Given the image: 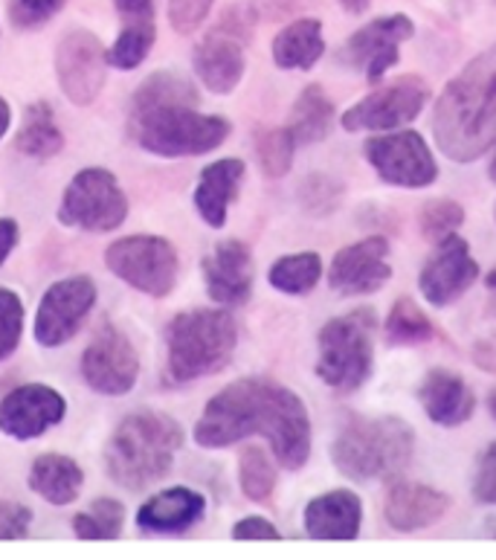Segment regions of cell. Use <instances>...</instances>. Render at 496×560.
Here are the masks:
<instances>
[{"label": "cell", "mask_w": 496, "mask_h": 560, "mask_svg": "<svg viewBox=\"0 0 496 560\" xmlns=\"http://www.w3.org/2000/svg\"><path fill=\"white\" fill-rule=\"evenodd\" d=\"M122 26H154V0H114Z\"/></svg>", "instance_id": "obj_44"}, {"label": "cell", "mask_w": 496, "mask_h": 560, "mask_svg": "<svg viewBox=\"0 0 496 560\" xmlns=\"http://www.w3.org/2000/svg\"><path fill=\"white\" fill-rule=\"evenodd\" d=\"M108 50L87 30H73L56 47V75L64 96L73 105H91L105 88L108 75Z\"/></svg>", "instance_id": "obj_14"}, {"label": "cell", "mask_w": 496, "mask_h": 560, "mask_svg": "<svg viewBox=\"0 0 496 560\" xmlns=\"http://www.w3.org/2000/svg\"><path fill=\"white\" fill-rule=\"evenodd\" d=\"M15 145L21 154L35 160H50L64 149V135L56 126V117H52V108L47 102H35L26 108L24 126L17 131Z\"/></svg>", "instance_id": "obj_28"}, {"label": "cell", "mask_w": 496, "mask_h": 560, "mask_svg": "<svg viewBox=\"0 0 496 560\" xmlns=\"http://www.w3.org/2000/svg\"><path fill=\"white\" fill-rule=\"evenodd\" d=\"M128 215V198L108 168H82L61 195L59 221L82 233H110Z\"/></svg>", "instance_id": "obj_8"}, {"label": "cell", "mask_w": 496, "mask_h": 560, "mask_svg": "<svg viewBox=\"0 0 496 560\" xmlns=\"http://www.w3.org/2000/svg\"><path fill=\"white\" fill-rule=\"evenodd\" d=\"M29 509L26 505H15V502H0V540H17L26 535L29 528Z\"/></svg>", "instance_id": "obj_42"}, {"label": "cell", "mask_w": 496, "mask_h": 560, "mask_svg": "<svg viewBox=\"0 0 496 560\" xmlns=\"http://www.w3.org/2000/svg\"><path fill=\"white\" fill-rule=\"evenodd\" d=\"M366 160L389 186L421 189L438 177V163L433 160L427 140L418 131H398L366 140Z\"/></svg>", "instance_id": "obj_12"}, {"label": "cell", "mask_w": 496, "mask_h": 560, "mask_svg": "<svg viewBox=\"0 0 496 560\" xmlns=\"http://www.w3.org/2000/svg\"><path fill=\"white\" fill-rule=\"evenodd\" d=\"M105 265L114 277L149 296H168L177 284L175 244L161 235H128L119 238L105 253Z\"/></svg>", "instance_id": "obj_9"}, {"label": "cell", "mask_w": 496, "mask_h": 560, "mask_svg": "<svg viewBox=\"0 0 496 560\" xmlns=\"http://www.w3.org/2000/svg\"><path fill=\"white\" fill-rule=\"evenodd\" d=\"M68 0H12L9 15L17 30H35L59 15Z\"/></svg>", "instance_id": "obj_39"}, {"label": "cell", "mask_w": 496, "mask_h": 560, "mask_svg": "<svg viewBox=\"0 0 496 560\" xmlns=\"http://www.w3.org/2000/svg\"><path fill=\"white\" fill-rule=\"evenodd\" d=\"M82 377L93 393L128 395L140 377V360L119 328L105 326L82 354Z\"/></svg>", "instance_id": "obj_16"}, {"label": "cell", "mask_w": 496, "mask_h": 560, "mask_svg": "<svg viewBox=\"0 0 496 560\" xmlns=\"http://www.w3.org/2000/svg\"><path fill=\"white\" fill-rule=\"evenodd\" d=\"M233 537H236V540H279L282 535H279L276 526L268 523L264 517H245L236 523Z\"/></svg>", "instance_id": "obj_45"}, {"label": "cell", "mask_w": 496, "mask_h": 560, "mask_svg": "<svg viewBox=\"0 0 496 560\" xmlns=\"http://www.w3.org/2000/svg\"><path fill=\"white\" fill-rule=\"evenodd\" d=\"M180 447L184 427L172 416L154 410L131 412L105 444V470L117 486L140 491L168 477Z\"/></svg>", "instance_id": "obj_4"}, {"label": "cell", "mask_w": 496, "mask_h": 560, "mask_svg": "<svg viewBox=\"0 0 496 560\" xmlns=\"http://www.w3.org/2000/svg\"><path fill=\"white\" fill-rule=\"evenodd\" d=\"M24 335V302L15 291L0 288V360H7L21 346Z\"/></svg>", "instance_id": "obj_37"}, {"label": "cell", "mask_w": 496, "mask_h": 560, "mask_svg": "<svg viewBox=\"0 0 496 560\" xmlns=\"http://www.w3.org/2000/svg\"><path fill=\"white\" fill-rule=\"evenodd\" d=\"M326 52L317 18H296L273 38V61L282 70H311Z\"/></svg>", "instance_id": "obj_26"}, {"label": "cell", "mask_w": 496, "mask_h": 560, "mask_svg": "<svg viewBox=\"0 0 496 560\" xmlns=\"http://www.w3.org/2000/svg\"><path fill=\"white\" fill-rule=\"evenodd\" d=\"M415 35L413 18L406 15H387L378 21H369L357 33L349 35L343 50L336 59L345 68L363 70L369 82H380L389 68H395L401 59V44L410 42Z\"/></svg>", "instance_id": "obj_13"}, {"label": "cell", "mask_w": 496, "mask_h": 560, "mask_svg": "<svg viewBox=\"0 0 496 560\" xmlns=\"http://www.w3.org/2000/svg\"><path fill=\"white\" fill-rule=\"evenodd\" d=\"M433 135L441 154L473 163L496 142V44L468 61L438 96Z\"/></svg>", "instance_id": "obj_3"}, {"label": "cell", "mask_w": 496, "mask_h": 560, "mask_svg": "<svg viewBox=\"0 0 496 560\" xmlns=\"http://www.w3.org/2000/svg\"><path fill=\"white\" fill-rule=\"evenodd\" d=\"M299 198H303L305 210L326 215V212L336 210V203L343 198V186H340V180H334L329 175H311L305 180Z\"/></svg>", "instance_id": "obj_38"}, {"label": "cell", "mask_w": 496, "mask_h": 560, "mask_svg": "<svg viewBox=\"0 0 496 560\" xmlns=\"http://www.w3.org/2000/svg\"><path fill=\"white\" fill-rule=\"evenodd\" d=\"M122 523H126L122 502L99 497L91 502V509L79 511L73 517V532L79 540H114L122 532Z\"/></svg>", "instance_id": "obj_32"}, {"label": "cell", "mask_w": 496, "mask_h": 560, "mask_svg": "<svg viewBox=\"0 0 496 560\" xmlns=\"http://www.w3.org/2000/svg\"><path fill=\"white\" fill-rule=\"evenodd\" d=\"M128 128L137 145L157 158H194L215 151L233 126L224 117L198 110V93L180 73L149 75L131 100Z\"/></svg>", "instance_id": "obj_2"}, {"label": "cell", "mask_w": 496, "mask_h": 560, "mask_svg": "<svg viewBox=\"0 0 496 560\" xmlns=\"http://www.w3.org/2000/svg\"><path fill=\"white\" fill-rule=\"evenodd\" d=\"M392 277L389 268V242L383 235H369L357 244H349L331 261L329 282L343 296H366L380 291Z\"/></svg>", "instance_id": "obj_19"}, {"label": "cell", "mask_w": 496, "mask_h": 560, "mask_svg": "<svg viewBox=\"0 0 496 560\" xmlns=\"http://www.w3.org/2000/svg\"><path fill=\"white\" fill-rule=\"evenodd\" d=\"M476 279H480V265L473 259L468 242L453 233L445 242H438L436 253L421 268L418 288L429 305L445 308L471 291Z\"/></svg>", "instance_id": "obj_17"}, {"label": "cell", "mask_w": 496, "mask_h": 560, "mask_svg": "<svg viewBox=\"0 0 496 560\" xmlns=\"http://www.w3.org/2000/svg\"><path fill=\"white\" fill-rule=\"evenodd\" d=\"M168 3V21L175 26V33L189 35L206 21L210 9L215 0H166Z\"/></svg>", "instance_id": "obj_40"}, {"label": "cell", "mask_w": 496, "mask_h": 560, "mask_svg": "<svg viewBox=\"0 0 496 560\" xmlns=\"http://www.w3.org/2000/svg\"><path fill=\"white\" fill-rule=\"evenodd\" d=\"M491 180L496 184V154H494V160H491Z\"/></svg>", "instance_id": "obj_51"}, {"label": "cell", "mask_w": 496, "mask_h": 560, "mask_svg": "<svg viewBox=\"0 0 496 560\" xmlns=\"http://www.w3.org/2000/svg\"><path fill=\"white\" fill-rule=\"evenodd\" d=\"M64 412H68V404L52 386H17L0 401V433L17 442H29L59 424Z\"/></svg>", "instance_id": "obj_18"}, {"label": "cell", "mask_w": 496, "mask_h": 560, "mask_svg": "<svg viewBox=\"0 0 496 560\" xmlns=\"http://www.w3.org/2000/svg\"><path fill=\"white\" fill-rule=\"evenodd\" d=\"M421 407L427 410L429 421L441 427H459L476 410L471 386L450 369H429L418 386Z\"/></svg>", "instance_id": "obj_23"}, {"label": "cell", "mask_w": 496, "mask_h": 560, "mask_svg": "<svg viewBox=\"0 0 496 560\" xmlns=\"http://www.w3.org/2000/svg\"><path fill=\"white\" fill-rule=\"evenodd\" d=\"M238 482L247 500L264 502L276 491V468L261 447H245L238 459Z\"/></svg>", "instance_id": "obj_33"}, {"label": "cell", "mask_w": 496, "mask_h": 560, "mask_svg": "<svg viewBox=\"0 0 496 560\" xmlns=\"http://www.w3.org/2000/svg\"><path fill=\"white\" fill-rule=\"evenodd\" d=\"M154 38H157V26H122L117 42L108 50V65L114 70H137L152 52Z\"/></svg>", "instance_id": "obj_34"}, {"label": "cell", "mask_w": 496, "mask_h": 560, "mask_svg": "<svg viewBox=\"0 0 496 560\" xmlns=\"http://www.w3.org/2000/svg\"><path fill=\"white\" fill-rule=\"evenodd\" d=\"M464 221V210L450 198H436V201L424 203V210L418 215L421 233L429 242H445L447 235H453Z\"/></svg>", "instance_id": "obj_36"}, {"label": "cell", "mask_w": 496, "mask_h": 560, "mask_svg": "<svg viewBox=\"0 0 496 560\" xmlns=\"http://www.w3.org/2000/svg\"><path fill=\"white\" fill-rule=\"evenodd\" d=\"M447 509H450L447 493L421 486V482L398 479L395 486L389 488L383 514H387L389 526L398 528V532H418V528L438 523L447 514Z\"/></svg>", "instance_id": "obj_21"}, {"label": "cell", "mask_w": 496, "mask_h": 560, "mask_svg": "<svg viewBox=\"0 0 496 560\" xmlns=\"http://www.w3.org/2000/svg\"><path fill=\"white\" fill-rule=\"evenodd\" d=\"M252 15L241 9H229L219 21V26L206 33L194 47V73L212 93H233L245 75V44L250 42Z\"/></svg>", "instance_id": "obj_10"}, {"label": "cell", "mask_w": 496, "mask_h": 560, "mask_svg": "<svg viewBox=\"0 0 496 560\" xmlns=\"http://www.w3.org/2000/svg\"><path fill=\"white\" fill-rule=\"evenodd\" d=\"M264 435L282 468L299 470L311 456V419L303 398L264 377H241L221 389L194 424V442L210 451L247 435Z\"/></svg>", "instance_id": "obj_1"}, {"label": "cell", "mask_w": 496, "mask_h": 560, "mask_svg": "<svg viewBox=\"0 0 496 560\" xmlns=\"http://www.w3.org/2000/svg\"><path fill=\"white\" fill-rule=\"evenodd\" d=\"M296 137L291 135V128H270V131H261L259 140H256V154H259L261 172L268 177H285L294 166V151H296Z\"/></svg>", "instance_id": "obj_35"}, {"label": "cell", "mask_w": 496, "mask_h": 560, "mask_svg": "<svg viewBox=\"0 0 496 560\" xmlns=\"http://www.w3.org/2000/svg\"><path fill=\"white\" fill-rule=\"evenodd\" d=\"M84 486V474L76 462L61 453H44L33 462L29 470V488H33L42 500L52 505H70L76 500Z\"/></svg>", "instance_id": "obj_27"}, {"label": "cell", "mask_w": 496, "mask_h": 560, "mask_svg": "<svg viewBox=\"0 0 496 560\" xmlns=\"http://www.w3.org/2000/svg\"><path fill=\"white\" fill-rule=\"evenodd\" d=\"M361 497L349 488L322 493L305 509V532L317 540H354L361 535Z\"/></svg>", "instance_id": "obj_22"}, {"label": "cell", "mask_w": 496, "mask_h": 560, "mask_svg": "<svg viewBox=\"0 0 496 560\" xmlns=\"http://www.w3.org/2000/svg\"><path fill=\"white\" fill-rule=\"evenodd\" d=\"M241 177H245V160L224 158L215 160L203 168L194 186V210L210 226L221 230L227 224L229 203L236 201L238 189H241Z\"/></svg>", "instance_id": "obj_25"}, {"label": "cell", "mask_w": 496, "mask_h": 560, "mask_svg": "<svg viewBox=\"0 0 496 560\" xmlns=\"http://www.w3.org/2000/svg\"><path fill=\"white\" fill-rule=\"evenodd\" d=\"M415 430L404 419H352L331 444L334 468L352 482L392 479L410 465Z\"/></svg>", "instance_id": "obj_5"}, {"label": "cell", "mask_w": 496, "mask_h": 560, "mask_svg": "<svg viewBox=\"0 0 496 560\" xmlns=\"http://www.w3.org/2000/svg\"><path fill=\"white\" fill-rule=\"evenodd\" d=\"M488 288H491V291L496 293V268L491 270V277H488Z\"/></svg>", "instance_id": "obj_50"}, {"label": "cell", "mask_w": 496, "mask_h": 560, "mask_svg": "<svg viewBox=\"0 0 496 560\" xmlns=\"http://www.w3.org/2000/svg\"><path fill=\"white\" fill-rule=\"evenodd\" d=\"M238 346L229 311L198 308L177 314L166 328V375L172 384H192L227 366Z\"/></svg>", "instance_id": "obj_6"}, {"label": "cell", "mask_w": 496, "mask_h": 560, "mask_svg": "<svg viewBox=\"0 0 496 560\" xmlns=\"http://www.w3.org/2000/svg\"><path fill=\"white\" fill-rule=\"evenodd\" d=\"M96 302V284L91 277L59 279L47 288L42 305L35 311V340L44 349H59L76 335L82 319Z\"/></svg>", "instance_id": "obj_15"}, {"label": "cell", "mask_w": 496, "mask_h": 560, "mask_svg": "<svg viewBox=\"0 0 496 560\" xmlns=\"http://www.w3.org/2000/svg\"><path fill=\"white\" fill-rule=\"evenodd\" d=\"M322 277V259L314 250L294 253L273 261L268 279L282 293H308Z\"/></svg>", "instance_id": "obj_30"}, {"label": "cell", "mask_w": 496, "mask_h": 560, "mask_svg": "<svg viewBox=\"0 0 496 560\" xmlns=\"http://www.w3.org/2000/svg\"><path fill=\"white\" fill-rule=\"evenodd\" d=\"M429 88L418 75H398L378 91H371L366 100L343 114L345 131H389L413 122L424 108Z\"/></svg>", "instance_id": "obj_11"}, {"label": "cell", "mask_w": 496, "mask_h": 560, "mask_svg": "<svg viewBox=\"0 0 496 560\" xmlns=\"http://www.w3.org/2000/svg\"><path fill=\"white\" fill-rule=\"evenodd\" d=\"M206 511V500L192 488H166L154 493L143 509L137 511V526L154 535H177L192 528Z\"/></svg>", "instance_id": "obj_24"}, {"label": "cell", "mask_w": 496, "mask_h": 560, "mask_svg": "<svg viewBox=\"0 0 496 560\" xmlns=\"http://www.w3.org/2000/svg\"><path fill=\"white\" fill-rule=\"evenodd\" d=\"M473 497L485 505H496V442H491L476 462Z\"/></svg>", "instance_id": "obj_41"}, {"label": "cell", "mask_w": 496, "mask_h": 560, "mask_svg": "<svg viewBox=\"0 0 496 560\" xmlns=\"http://www.w3.org/2000/svg\"><path fill=\"white\" fill-rule=\"evenodd\" d=\"M9 122H12V110H9V102L3 100V96H0V140L7 137Z\"/></svg>", "instance_id": "obj_47"}, {"label": "cell", "mask_w": 496, "mask_h": 560, "mask_svg": "<svg viewBox=\"0 0 496 560\" xmlns=\"http://www.w3.org/2000/svg\"><path fill=\"white\" fill-rule=\"evenodd\" d=\"M488 410H491V416H494V419H496V389L488 395Z\"/></svg>", "instance_id": "obj_49"}, {"label": "cell", "mask_w": 496, "mask_h": 560, "mask_svg": "<svg viewBox=\"0 0 496 560\" xmlns=\"http://www.w3.org/2000/svg\"><path fill=\"white\" fill-rule=\"evenodd\" d=\"M334 102L326 96L320 84H311L299 93V100L294 105V117H291V135L296 137V142H322L331 135V126H334Z\"/></svg>", "instance_id": "obj_29"}, {"label": "cell", "mask_w": 496, "mask_h": 560, "mask_svg": "<svg viewBox=\"0 0 496 560\" xmlns=\"http://www.w3.org/2000/svg\"><path fill=\"white\" fill-rule=\"evenodd\" d=\"M252 253L245 242L227 238L203 259V282L219 305H245L252 291Z\"/></svg>", "instance_id": "obj_20"}, {"label": "cell", "mask_w": 496, "mask_h": 560, "mask_svg": "<svg viewBox=\"0 0 496 560\" xmlns=\"http://www.w3.org/2000/svg\"><path fill=\"white\" fill-rule=\"evenodd\" d=\"M311 0H252V18H264V21H285L305 9Z\"/></svg>", "instance_id": "obj_43"}, {"label": "cell", "mask_w": 496, "mask_h": 560, "mask_svg": "<svg viewBox=\"0 0 496 560\" xmlns=\"http://www.w3.org/2000/svg\"><path fill=\"white\" fill-rule=\"evenodd\" d=\"M17 244V224L12 218H0V265L9 259V253Z\"/></svg>", "instance_id": "obj_46"}, {"label": "cell", "mask_w": 496, "mask_h": 560, "mask_svg": "<svg viewBox=\"0 0 496 560\" xmlns=\"http://www.w3.org/2000/svg\"><path fill=\"white\" fill-rule=\"evenodd\" d=\"M383 337H387L389 346H418L433 337V326H429L427 314L415 305V300L401 296L389 311Z\"/></svg>", "instance_id": "obj_31"}, {"label": "cell", "mask_w": 496, "mask_h": 560, "mask_svg": "<svg viewBox=\"0 0 496 560\" xmlns=\"http://www.w3.org/2000/svg\"><path fill=\"white\" fill-rule=\"evenodd\" d=\"M488 532H491V535L496 537V517H491V520H488Z\"/></svg>", "instance_id": "obj_52"}, {"label": "cell", "mask_w": 496, "mask_h": 560, "mask_svg": "<svg viewBox=\"0 0 496 560\" xmlns=\"http://www.w3.org/2000/svg\"><path fill=\"white\" fill-rule=\"evenodd\" d=\"M375 331L378 317L371 308L349 311L343 317L329 319L320 331V358L317 375L334 393H357L375 366Z\"/></svg>", "instance_id": "obj_7"}, {"label": "cell", "mask_w": 496, "mask_h": 560, "mask_svg": "<svg viewBox=\"0 0 496 560\" xmlns=\"http://www.w3.org/2000/svg\"><path fill=\"white\" fill-rule=\"evenodd\" d=\"M343 3L345 12H352V15H361V12H366L369 9L371 0H340Z\"/></svg>", "instance_id": "obj_48"}]
</instances>
